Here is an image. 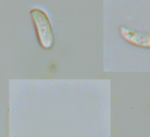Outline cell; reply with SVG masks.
Masks as SVG:
<instances>
[{
  "label": "cell",
  "mask_w": 150,
  "mask_h": 137,
  "mask_svg": "<svg viewBox=\"0 0 150 137\" xmlns=\"http://www.w3.org/2000/svg\"><path fill=\"white\" fill-rule=\"evenodd\" d=\"M30 16H32V20L36 28V34H38V42H40L41 47L44 49L52 48L55 37H54L52 26L50 23L48 15L42 9L34 8L30 11Z\"/></svg>",
  "instance_id": "1"
},
{
  "label": "cell",
  "mask_w": 150,
  "mask_h": 137,
  "mask_svg": "<svg viewBox=\"0 0 150 137\" xmlns=\"http://www.w3.org/2000/svg\"><path fill=\"white\" fill-rule=\"evenodd\" d=\"M120 34L123 37V40H126L130 44L150 49V33L136 32L129 27L121 26L120 27Z\"/></svg>",
  "instance_id": "2"
}]
</instances>
